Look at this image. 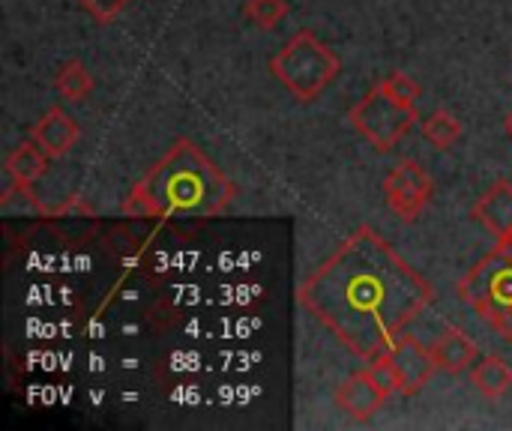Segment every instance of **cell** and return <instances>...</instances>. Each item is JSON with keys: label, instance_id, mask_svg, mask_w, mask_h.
Segmentation results:
<instances>
[{"label": "cell", "instance_id": "obj_20", "mask_svg": "<svg viewBox=\"0 0 512 431\" xmlns=\"http://www.w3.org/2000/svg\"><path fill=\"white\" fill-rule=\"evenodd\" d=\"M504 243H507V246H510V249H512V237H510V240H504Z\"/></svg>", "mask_w": 512, "mask_h": 431}, {"label": "cell", "instance_id": "obj_11", "mask_svg": "<svg viewBox=\"0 0 512 431\" xmlns=\"http://www.w3.org/2000/svg\"><path fill=\"white\" fill-rule=\"evenodd\" d=\"M474 216L483 222L486 231H492L501 243L512 237V183L498 180L480 201L474 204Z\"/></svg>", "mask_w": 512, "mask_h": 431}, {"label": "cell", "instance_id": "obj_16", "mask_svg": "<svg viewBox=\"0 0 512 431\" xmlns=\"http://www.w3.org/2000/svg\"><path fill=\"white\" fill-rule=\"evenodd\" d=\"M243 15L261 27V30H273L285 15H288V0H246L243 3Z\"/></svg>", "mask_w": 512, "mask_h": 431}, {"label": "cell", "instance_id": "obj_19", "mask_svg": "<svg viewBox=\"0 0 512 431\" xmlns=\"http://www.w3.org/2000/svg\"><path fill=\"white\" fill-rule=\"evenodd\" d=\"M507 132H510V135H512V114H510V117H507Z\"/></svg>", "mask_w": 512, "mask_h": 431}, {"label": "cell", "instance_id": "obj_7", "mask_svg": "<svg viewBox=\"0 0 512 431\" xmlns=\"http://www.w3.org/2000/svg\"><path fill=\"white\" fill-rule=\"evenodd\" d=\"M393 366H396V375H399V393L402 396H417L429 387L432 375H435V360H432V351L420 345L417 336L411 333H402L396 339V345L387 351Z\"/></svg>", "mask_w": 512, "mask_h": 431}, {"label": "cell", "instance_id": "obj_6", "mask_svg": "<svg viewBox=\"0 0 512 431\" xmlns=\"http://www.w3.org/2000/svg\"><path fill=\"white\" fill-rule=\"evenodd\" d=\"M432 192H435V183L420 162H399L384 180L387 207L402 222H417L423 216V210L429 207Z\"/></svg>", "mask_w": 512, "mask_h": 431}, {"label": "cell", "instance_id": "obj_9", "mask_svg": "<svg viewBox=\"0 0 512 431\" xmlns=\"http://www.w3.org/2000/svg\"><path fill=\"white\" fill-rule=\"evenodd\" d=\"M30 138L42 147V153H45L48 159H63V156L78 144L81 129H78V123H75L63 108L54 105V108H48V111L39 117V123L33 126Z\"/></svg>", "mask_w": 512, "mask_h": 431}, {"label": "cell", "instance_id": "obj_10", "mask_svg": "<svg viewBox=\"0 0 512 431\" xmlns=\"http://www.w3.org/2000/svg\"><path fill=\"white\" fill-rule=\"evenodd\" d=\"M48 156L42 153V147L30 138V141H24L21 147H15L9 156H6V162H3V177H6V183H3V201L12 195V189H27V186H33L45 171H48Z\"/></svg>", "mask_w": 512, "mask_h": 431}, {"label": "cell", "instance_id": "obj_17", "mask_svg": "<svg viewBox=\"0 0 512 431\" xmlns=\"http://www.w3.org/2000/svg\"><path fill=\"white\" fill-rule=\"evenodd\" d=\"M378 87H381L390 99H396V102H402V105H411V108H414V102L420 99V84H417L411 75H405V72H390V75H384V78L378 81Z\"/></svg>", "mask_w": 512, "mask_h": 431}, {"label": "cell", "instance_id": "obj_3", "mask_svg": "<svg viewBox=\"0 0 512 431\" xmlns=\"http://www.w3.org/2000/svg\"><path fill=\"white\" fill-rule=\"evenodd\" d=\"M339 69V57L312 30H300L270 60V72L276 75V81L300 102L318 99L333 84Z\"/></svg>", "mask_w": 512, "mask_h": 431}, {"label": "cell", "instance_id": "obj_1", "mask_svg": "<svg viewBox=\"0 0 512 431\" xmlns=\"http://www.w3.org/2000/svg\"><path fill=\"white\" fill-rule=\"evenodd\" d=\"M435 300L432 285L372 228L354 231L300 285L303 309L366 363Z\"/></svg>", "mask_w": 512, "mask_h": 431}, {"label": "cell", "instance_id": "obj_14", "mask_svg": "<svg viewBox=\"0 0 512 431\" xmlns=\"http://www.w3.org/2000/svg\"><path fill=\"white\" fill-rule=\"evenodd\" d=\"M54 87L63 99H72V102H84L93 90V75L87 72V66L81 60H69L63 63V69L57 72L54 78Z\"/></svg>", "mask_w": 512, "mask_h": 431}, {"label": "cell", "instance_id": "obj_8", "mask_svg": "<svg viewBox=\"0 0 512 431\" xmlns=\"http://www.w3.org/2000/svg\"><path fill=\"white\" fill-rule=\"evenodd\" d=\"M390 399V393L372 378L369 369L363 372H354L351 378H345L336 393H333V402L336 408L351 417L354 423H369L372 417H378V411H384V402Z\"/></svg>", "mask_w": 512, "mask_h": 431}, {"label": "cell", "instance_id": "obj_4", "mask_svg": "<svg viewBox=\"0 0 512 431\" xmlns=\"http://www.w3.org/2000/svg\"><path fill=\"white\" fill-rule=\"evenodd\" d=\"M459 297L483 315V321L512 342V249L501 243L477 261L459 282Z\"/></svg>", "mask_w": 512, "mask_h": 431}, {"label": "cell", "instance_id": "obj_13", "mask_svg": "<svg viewBox=\"0 0 512 431\" xmlns=\"http://www.w3.org/2000/svg\"><path fill=\"white\" fill-rule=\"evenodd\" d=\"M471 384L477 387V393H483L486 399H501L507 396L512 387V369L501 357H483L474 372H471Z\"/></svg>", "mask_w": 512, "mask_h": 431}, {"label": "cell", "instance_id": "obj_2", "mask_svg": "<svg viewBox=\"0 0 512 431\" xmlns=\"http://www.w3.org/2000/svg\"><path fill=\"white\" fill-rule=\"evenodd\" d=\"M234 198V183L192 144L177 141L129 192L123 213L144 219L219 216Z\"/></svg>", "mask_w": 512, "mask_h": 431}, {"label": "cell", "instance_id": "obj_15", "mask_svg": "<svg viewBox=\"0 0 512 431\" xmlns=\"http://www.w3.org/2000/svg\"><path fill=\"white\" fill-rule=\"evenodd\" d=\"M423 135L432 147L438 150H450L456 147V141L462 138V123L450 114V111H435L426 117L423 123Z\"/></svg>", "mask_w": 512, "mask_h": 431}, {"label": "cell", "instance_id": "obj_12", "mask_svg": "<svg viewBox=\"0 0 512 431\" xmlns=\"http://www.w3.org/2000/svg\"><path fill=\"white\" fill-rule=\"evenodd\" d=\"M429 351H432V360H435L438 372H447V375H462L480 357L477 345L462 330H447L444 336L435 339V345Z\"/></svg>", "mask_w": 512, "mask_h": 431}, {"label": "cell", "instance_id": "obj_5", "mask_svg": "<svg viewBox=\"0 0 512 431\" xmlns=\"http://www.w3.org/2000/svg\"><path fill=\"white\" fill-rule=\"evenodd\" d=\"M417 123V111L390 99L381 87L369 90L351 108V126L381 153H390Z\"/></svg>", "mask_w": 512, "mask_h": 431}, {"label": "cell", "instance_id": "obj_18", "mask_svg": "<svg viewBox=\"0 0 512 431\" xmlns=\"http://www.w3.org/2000/svg\"><path fill=\"white\" fill-rule=\"evenodd\" d=\"M81 3V9L90 15V18H96L99 24H111L114 18H120L123 12H126V6L132 3V0H78Z\"/></svg>", "mask_w": 512, "mask_h": 431}]
</instances>
